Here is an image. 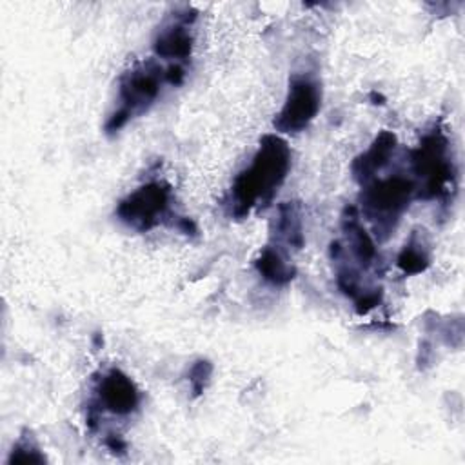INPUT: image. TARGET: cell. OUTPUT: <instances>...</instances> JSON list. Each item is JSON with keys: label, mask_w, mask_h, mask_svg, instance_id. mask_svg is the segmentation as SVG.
Listing matches in <instances>:
<instances>
[{"label": "cell", "mask_w": 465, "mask_h": 465, "mask_svg": "<svg viewBox=\"0 0 465 465\" xmlns=\"http://www.w3.org/2000/svg\"><path fill=\"white\" fill-rule=\"evenodd\" d=\"M194 11L185 9L183 13L174 15V20L162 25L153 40L154 54L165 60H173L174 64L189 60L194 44L191 33V24L194 22Z\"/></svg>", "instance_id": "ba28073f"}, {"label": "cell", "mask_w": 465, "mask_h": 465, "mask_svg": "<svg viewBox=\"0 0 465 465\" xmlns=\"http://www.w3.org/2000/svg\"><path fill=\"white\" fill-rule=\"evenodd\" d=\"M105 445L111 449V450H124L125 449V441L120 440L118 436H109L105 440Z\"/></svg>", "instance_id": "e0dca14e"}, {"label": "cell", "mask_w": 465, "mask_h": 465, "mask_svg": "<svg viewBox=\"0 0 465 465\" xmlns=\"http://www.w3.org/2000/svg\"><path fill=\"white\" fill-rule=\"evenodd\" d=\"M291 171V147L278 134H265L249 167L238 173L229 196L227 213L232 218H245L254 207L267 205Z\"/></svg>", "instance_id": "6da1fadb"}, {"label": "cell", "mask_w": 465, "mask_h": 465, "mask_svg": "<svg viewBox=\"0 0 465 465\" xmlns=\"http://www.w3.org/2000/svg\"><path fill=\"white\" fill-rule=\"evenodd\" d=\"M96 396L102 409L116 416H129L140 405V391L134 381L113 367L105 371L96 381Z\"/></svg>", "instance_id": "52a82bcc"}, {"label": "cell", "mask_w": 465, "mask_h": 465, "mask_svg": "<svg viewBox=\"0 0 465 465\" xmlns=\"http://www.w3.org/2000/svg\"><path fill=\"white\" fill-rule=\"evenodd\" d=\"M396 149V134L391 131H381L371 143V147L354 158L351 171L356 182L361 185L371 182L378 171H381L392 158Z\"/></svg>", "instance_id": "30bf717a"}, {"label": "cell", "mask_w": 465, "mask_h": 465, "mask_svg": "<svg viewBox=\"0 0 465 465\" xmlns=\"http://www.w3.org/2000/svg\"><path fill=\"white\" fill-rule=\"evenodd\" d=\"M276 236L282 238L289 247L302 249V245H303V229H302L300 209L294 202H285L278 207Z\"/></svg>", "instance_id": "7c38bea8"}, {"label": "cell", "mask_w": 465, "mask_h": 465, "mask_svg": "<svg viewBox=\"0 0 465 465\" xmlns=\"http://www.w3.org/2000/svg\"><path fill=\"white\" fill-rule=\"evenodd\" d=\"M414 194L416 182L401 174L381 180L372 178L371 182L361 185V213L372 223L374 234L380 242L387 240L396 229L403 213L409 209Z\"/></svg>", "instance_id": "3957f363"}, {"label": "cell", "mask_w": 465, "mask_h": 465, "mask_svg": "<svg viewBox=\"0 0 465 465\" xmlns=\"http://www.w3.org/2000/svg\"><path fill=\"white\" fill-rule=\"evenodd\" d=\"M185 78V67L182 64H171L165 69V82L171 85H180Z\"/></svg>", "instance_id": "2e32d148"}, {"label": "cell", "mask_w": 465, "mask_h": 465, "mask_svg": "<svg viewBox=\"0 0 465 465\" xmlns=\"http://www.w3.org/2000/svg\"><path fill=\"white\" fill-rule=\"evenodd\" d=\"M254 267L267 283H272L278 287L287 285L296 276L294 265L282 252V249L278 245H265L260 251V254L254 262Z\"/></svg>", "instance_id": "8fae6325"}, {"label": "cell", "mask_w": 465, "mask_h": 465, "mask_svg": "<svg viewBox=\"0 0 465 465\" xmlns=\"http://www.w3.org/2000/svg\"><path fill=\"white\" fill-rule=\"evenodd\" d=\"M45 456L40 452V449L35 445L33 440L22 438L16 441V445L13 447L7 463L15 465V463H44Z\"/></svg>", "instance_id": "5bb4252c"}, {"label": "cell", "mask_w": 465, "mask_h": 465, "mask_svg": "<svg viewBox=\"0 0 465 465\" xmlns=\"http://www.w3.org/2000/svg\"><path fill=\"white\" fill-rule=\"evenodd\" d=\"M116 216L127 227L145 232L169 220L171 187L163 182H147L122 198L116 205Z\"/></svg>", "instance_id": "5b68a950"}, {"label": "cell", "mask_w": 465, "mask_h": 465, "mask_svg": "<svg viewBox=\"0 0 465 465\" xmlns=\"http://www.w3.org/2000/svg\"><path fill=\"white\" fill-rule=\"evenodd\" d=\"M322 107V87L311 74H294L289 80L287 96L274 118L280 133H300L309 127Z\"/></svg>", "instance_id": "8992f818"}, {"label": "cell", "mask_w": 465, "mask_h": 465, "mask_svg": "<svg viewBox=\"0 0 465 465\" xmlns=\"http://www.w3.org/2000/svg\"><path fill=\"white\" fill-rule=\"evenodd\" d=\"M449 151V138L440 125L427 131L420 143L411 151V165L420 180V185H416L420 198H452L456 191V165Z\"/></svg>", "instance_id": "7a4b0ae2"}, {"label": "cell", "mask_w": 465, "mask_h": 465, "mask_svg": "<svg viewBox=\"0 0 465 465\" xmlns=\"http://www.w3.org/2000/svg\"><path fill=\"white\" fill-rule=\"evenodd\" d=\"M211 372H213V365L207 361V360H200L196 361L191 371H189V383L193 387V392L198 396L203 392L209 378H211Z\"/></svg>", "instance_id": "9a60e30c"}, {"label": "cell", "mask_w": 465, "mask_h": 465, "mask_svg": "<svg viewBox=\"0 0 465 465\" xmlns=\"http://www.w3.org/2000/svg\"><path fill=\"white\" fill-rule=\"evenodd\" d=\"M341 229L345 234L347 247H343L351 256L358 262L360 269L369 271L374 265H378L380 254L374 238L365 231V227L360 222V216L352 205L345 207L341 214Z\"/></svg>", "instance_id": "9c48e42d"}, {"label": "cell", "mask_w": 465, "mask_h": 465, "mask_svg": "<svg viewBox=\"0 0 465 465\" xmlns=\"http://www.w3.org/2000/svg\"><path fill=\"white\" fill-rule=\"evenodd\" d=\"M396 263L403 274H420L429 267L430 256L425 243H421V240H418L416 234H412L411 240L400 251Z\"/></svg>", "instance_id": "4fadbf2b"}, {"label": "cell", "mask_w": 465, "mask_h": 465, "mask_svg": "<svg viewBox=\"0 0 465 465\" xmlns=\"http://www.w3.org/2000/svg\"><path fill=\"white\" fill-rule=\"evenodd\" d=\"M165 82V69L154 60L140 62L120 78L118 109L105 122L107 133L120 131L133 116L145 113L160 94Z\"/></svg>", "instance_id": "277c9868"}]
</instances>
